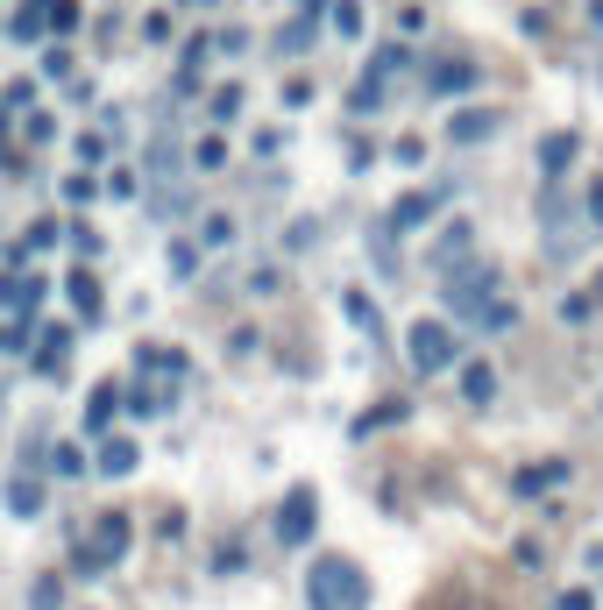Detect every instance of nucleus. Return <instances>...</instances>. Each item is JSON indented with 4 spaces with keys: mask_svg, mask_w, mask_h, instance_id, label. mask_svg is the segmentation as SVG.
<instances>
[{
    "mask_svg": "<svg viewBox=\"0 0 603 610\" xmlns=\"http://www.w3.org/2000/svg\"><path fill=\"white\" fill-rule=\"evenodd\" d=\"M306 603L313 610H369V575L348 554H320L306 568Z\"/></svg>",
    "mask_w": 603,
    "mask_h": 610,
    "instance_id": "f257e3e1",
    "label": "nucleus"
},
{
    "mask_svg": "<svg viewBox=\"0 0 603 610\" xmlns=\"http://www.w3.org/2000/svg\"><path fill=\"white\" fill-rule=\"evenodd\" d=\"M490 298H497V270H490V263H469V270H455V277L440 284V305H447L455 320H476Z\"/></svg>",
    "mask_w": 603,
    "mask_h": 610,
    "instance_id": "f03ea898",
    "label": "nucleus"
},
{
    "mask_svg": "<svg viewBox=\"0 0 603 610\" xmlns=\"http://www.w3.org/2000/svg\"><path fill=\"white\" fill-rule=\"evenodd\" d=\"M405 348H412V369H419V376L455 369V334H447V320H412V327H405Z\"/></svg>",
    "mask_w": 603,
    "mask_h": 610,
    "instance_id": "7ed1b4c3",
    "label": "nucleus"
},
{
    "mask_svg": "<svg viewBox=\"0 0 603 610\" xmlns=\"http://www.w3.org/2000/svg\"><path fill=\"white\" fill-rule=\"evenodd\" d=\"M313 525H320V497H313V483H298V490L284 497V511H277V540H284V547H306Z\"/></svg>",
    "mask_w": 603,
    "mask_h": 610,
    "instance_id": "20e7f679",
    "label": "nucleus"
},
{
    "mask_svg": "<svg viewBox=\"0 0 603 610\" xmlns=\"http://www.w3.org/2000/svg\"><path fill=\"white\" fill-rule=\"evenodd\" d=\"M440 206H447V192H440V185H426V192H405V199L391 206V227H398V235H405V227H426Z\"/></svg>",
    "mask_w": 603,
    "mask_h": 610,
    "instance_id": "39448f33",
    "label": "nucleus"
},
{
    "mask_svg": "<svg viewBox=\"0 0 603 610\" xmlns=\"http://www.w3.org/2000/svg\"><path fill=\"white\" fill-rule=\"evenodd\" d=\"M86 554H93L100 568L128 554V518H121V511H107V518H100V532H93V547H86Z\"/></svg>",
    "mask_w": 603,
    "mask_h": 610,
    "instance_id": "423d86ee",
    "label": "nucleus"
},
{
    "mask_svg": "<svg viewBox=\"0 0 603 610\" xmlns=\"http://www.w3.org/2000/svg\"><path fill=\"white\" fill-rule=\"evenodd\" d=\"M135 462H142V454H135V440H121V433L100 440V454H93V469H100V476H135Z\"/></svg>",
    "mask_w": 603,
    "mask_h": 610,
    "instance_id": "0eeeda50",
    "label": "nucleus"
},
{
    "mask_svg": "<svg viewBox=\"0 0 603 610\" xmlns=\"http://www.w3.org/2000/svg\"><path fill=\"white\" fill-rule=\"evenodd\" d=\"M568 164H575V135H568V128L540 135V171H547V178H561Z\"/></svg>",
    "mask_w": 603,
    "mask_h": 610,
    "instance_id": "6e6552de",
    "label": "nucleus"
},
{
    "mask_svg": "<svg viewBox=\"0 0 603 610\" xmlns=\"http://www.w3.org/2000/svg\"><path fill=\"white\" fill-rule=\"evenodd\" d=\"M43 29H50V0H22L15 22H8V36H15V43H36Z\"/></svg>",
    "mask_w": 603,
    "mask_h": 610,
    "instance_id": "1a4fd4ad",
    "label": "nucleus"
},
{
    "mask_svg": "<svg viewBox=\"0 0 603 610\" xmlns=\"http://www.w3.org/2000/svg\"><path fill=\"white\" fill-rule=\"evenodd\" d=\"M64 291H71V305H79V320H100V277L93 270H71Z\"/></svg>",
    "mask_w": 603,
    "mask_h": 610,
    "instance_id": "9d476101",
    "label": "nucleus"
},
{
    "mask_svg": "<svg viewBox=\"0 0 603 610\" xmlns=\"http://www.w3.org/2000/svg\"><path fill=\"white\" fill-rule=\"evenodd\" d=\"M462 398L469 405H490L497 398V369L490 362H462Z\"/></svg>",
    "mask_w": 603,
    "mask_h": 610,
    "instance_id": "9b49d317",
    "label": "nucleus"
},
{
    "mask_svg": "<svg viewBox=\"0 0 603 610\" xmlns=\"http://www.w3.org/2000/svg\"><path fill=\"white\" fill-rule=\"evenodd\" d=\"M433 93H469L476 86V64L469 57H455V64H433V79H426Z\"/></svg>",
    "mask_w": 603,
    "mask_h": 610,
    "instance_id": "f8f14e48",
    "label": "nucleus"
},
{
    "mask_svg": "<svg viewBox=\"0 0 603 610\" xmlns=\"http://www.w3.org/2000/svg\"><path fill=\"white\" fill-rule=\"evenodd\" d=\"M447 135H455V142H483V135H497V114L490 107H469V114L447 121Z\"/></svg>",
    "mask_w": 603,
    "mask_h": 610,
    "instance_id": "ddd939ff",
    "label": "nucleus"
},
{
    "mask_svg": "<svg viewBox=\"0 0 603 610\" xmlns=\"http://www.w3.org/2000/svg\"><path fill=\"white\" fill-rule=\"evenodd\" d=\"M554 483H568V462H540V469H525L511 490H518V497H540V490H554Z\"/></svg>",
    "mask_w": 603,
    "mask_h": 610,
    "instance_id": "4468645a",
    "label": "nucleus"
},
{
    "mask_svg": "<svg viewBox=\"0 0 603 610\" xmlns=\"http://www.w3.org/2000/svg\"><path fill=\"white\" fill-rule=\"evenodd\" d=\"M8 511H15V518H36V511H43V483H36V476H15V483H8Z\"/></svg>",
    "mask_w": 603,
    "mask_h": 610,
    "instance_id": "2eb2a0df",
    "label": "nucleus"
},
{
    "mask_svg": "<svg viewBox=\"0 0 603 610\" xmlns=\"http://www.w3.org/2000/svg\"><path fill=\"white\" fill-rule=\"evenodd\" d=\"M50 341L36 348V369H64V355H71V341H79V334H71V327H43Z\"/></svg>",
    "mask_w": 603,
    "mask_h": 610,
    "instance_id": "dca6fc26",
    "label": "nucleus"
},
{
    "mask_svg": "<svg viewBox=\"0 0 603 610\" xmlns=\"http://www.w3.org/2000/svg\"><path fill=\"white\" fill-rule=\"evenodd\" d=\"M306 43H313V8L298 15L291 29H277V50H284V57H298V50H306Z\"/></svg>",
    "mask_w": 603,
    "mask_h": 610,
    "instance_id": "f3484780",
    "label": "nucleus"
},
{
    "mask_svg": "<svg viewBox=\"0 0 603 610\" xmlns=\"http://www.w3.org/2000/svg\"><path fill=\"white\" fill-rule=\"evenodd\" d=\"M376 107H384V79H376V71H369V79L348 93V114H376Z\"/></svg>",
    "mask_w": 603,
    "mask_h": 610,
    "instance_id": "a211bd4d",
    "label": "nucleus"
},
{
    "mask_svg": "<svg viewBox=\"0 0 603 610\" xmlns=\"http://www.w3.org/2000/svg\"><path fill=\"white\" fill-rule=\"evenodd\" d=\"M476 327H490V334H504V327H518V305L511 298H490L483 313H476Z\"/></svg>",
    "mask_w": 603,
    "mask_h": 610,
    "instance_id": "6ab92c4d",
    "label": "nucleus"
},
{
    "mask_svg": "<svg viewBox=\"0 0 603 610\" xmlns=\"http://www.w3.org/2000/svg\"><path fill=\"white\" fill-rule=\"evenodd\" d=\"M192 171H228V142H220V135H206V142L192 149Z\"/></svg>",
    "mask_w": 603,
    "mask_h": 610,
    "instance_id": "aec40b11",
    "label": "nucleus"
},
{
    "mask_svg": "<svg viewBox=\"0 0 603 610\" xmlns=\"http://www.w3.org/2000/svg\"><path fill=\"white\" fill-rule=\"evenodd\" d=\"M86 15H79V0H50V36H71Z\"/></svg>",
    "mask_w": 603,
    "mask_h": 610,
    "instance_id": "412c9836",
    "label": "nucleus"
},
{
    "mask_svg": "<svg viewBox=\"0 0 603 610\" xmlns=\"http://www.w3.org/2000/svg\"><path fill=\"white\" fill-rule=\"evenodd\" d=\"M114 405H121V391H114V384H100V391H93V405H86V426H107V419H114Z\"/></svg>",
    "mask_w": 603,
    "mask_h": 610,
    "instance_id": "4be33fe9",
    "label": "nucleus"
},
{
    "mask_svg": "<svg viewBox=\"0 0 603 610\" xmlns=\"http://www.w3.org/2000/svg\"><path fill=\"white\" fill-rule=\"evenodd\" d=\"M206 114H213V121H235V114H242V86H220V93L206 100Z\"/></svg>",
    "mask_w": 603,
    "mask_h": 610,
    "instance_id": "5701e85b",
    "label": "nucleus"
},
{
    "mask_svg": "<svg viewBox=\"0 0 603 610\" xmlns=\"http://www.w3.org/2000/svg\"><path fill=\"white\" fill-rule=\"evenodd\" d=\"M341 313H348L355 327H369V334H376V305H369L362 291H341Z\"/></svg>",
    "mask_w": 603,
    "mask_h": 610,
    "instance_id": "b1692460",
    "label": "nucleus"
},
{
    "mask_svg": "<svg viewBox=\"0 0 603 610\" xmlns=\"http://www.w3.org/2000/svg\"><path fill=\"white\" fill-rule=\"evenodd\" d=\"M192 270H199V249H192V242H171V277H178V284H185V277H192Z\"/></svg>",
    "mask_w": 603,
    "mask_h": 610,
    "instance_id": "393cba45",
    "label": "nucleus"
},
{
    "mask_svg": "<svg viewBox=\"0 0 603 610\" xmlns=\"http://www.w3.org/2000/svg\"><path fill=\"white\" fill-rule=\"evenodd\" d=\"M29 610H64V589H57V582H50V575H43V582H36V589H29Z\"/></svg>",
    "mask_w": 603,
    "mask_h": 610,
    "instance_id": "a878e982",
    "label": "nucleus"
},
{
    "mask_svg": "<svg viewBox=\"0 0 603 610\" xmlns=\"http://www.w3.org/2000/svg\"><path fill=\"white\" fill-rule=\"evenodd\" d=\"M334 29L341 36H362V8H355V0H334Z\"/></svg>",
    "mask_w": 603,
    "mask_h": 610,
    "instance_id": "bb28decb",
    "label": "nucleus"
},
{
    "mask_svg": "<svg viewBox=\"0 0 603 610\" xmlns=\"http://www.w3.org/2000/svg\"><path fill=\"white\" fill-rule=\"evenodd\" d=\"M391 419H405V405H376V412H362L355 433H376V426H391Z\"/></svg>",
    "mask_w": 603,
    "mask_h": 610,
    "instance_id": "cd10ccee",
    "label": "nucleus"
},
{
    "mask_svg": "<svg viewBox=\"0 0 603 610\" xmlns=\"http://www.w3.org/2000/svg\"><path fill=\"white\" fill-rule=\"evenodd\" d=\"M50 469H57V476H79V469H86V454H79V447H57V454H50Z\"/></svg>",
    "mask_w": 603,
    "mask_h": 610,
    "instance_id": "c85d7f7f",
    "label": "nucleus"
},
{
    "mask_svg": "<svg viewBox=\"0 0 603 610\" xmlns=\"http://www.w3.org/2000/svg\"><path fill=\"white\" fill-rule=\"evenodd\" d=\"M206 242H235V220L228 213H206Z\"/></svg>",
    "mask_w": 603,
    "mask_h": 610,
    "instance_id": "c756f323",
    "label": "nucleus"
},
{
    "mask_svg": "<svg viewBox=\"0 0 603 610\" xmlns=\"http://www.w3.org/2000/svg\"><path fill=\"white\" fill-rule=\"evenodd\" d=\"M391 157H398V164H419V157H426V142H419V135H398Z\"/></svg>",
    "mask_w": 603,
    "mask_h": 610,
    "instance_id": "7c9ffc66",
    "label": "nucleus"
},
{
    "mask_svg": "<svg viewBox=\"0 0 603 610\" xmlns=\"http://www.w3.org/2000/svg\"><path fill=\"white\" fill-rule=\"evenodd\" d=\"M213 568H220V575H242L249 561H242V547H220V554H213Z\"/></svg>",
    "mask_w": 603,
    "mask_h": 610,
    "instance_id": "2f4dec72",
    "label": "nucleus"
},
{
    "mask_svg": "<svg viewBox=\"0 0 603 610\" xmlns=\"http://www.w3.org/2000/svg\"><path fill=\"white\" fill-rule=\"evenodd\" d=\"M0 348H8V355H22V348H29V327H22V320H15V327H0Z\"/></svg>",
    "mask_w": 603,
    "mask_h": 610,
    "instance_id": "473e14b6",
    "label": "nucleus"
},
{
    "mask_svg": "<svg viewBox=\"0 0 603 610\" xmlns=\"http://www.w3.org/2000/svg\"><path fill=\"white\" fill-rule=\"evenodd\" d=\"M554 610H596V596H589V589H568V596H561Z\"/></svg>",
    "mask_w": 603,
    "mask_h": 610,
    "instance_id": "72a5a7b5",
    "label": "nucleus"
},
{
    "mask_svg": "<svg viewBox=\"0 0 603 610\" xmlns=\"http://www.w3.org/2000/svg\"><path fill=\"white\" fill-rule=\"evenodd\" d=\"M582 206H589V227H603V178L589 185V199H582Z\"/></svg>",
    "mask_w": 603,
    "mask_h": 610,
    "instance_id": "f704fd0d",
    "label": "nucleus"
},
{
    "mask_svg": "<svg viewBox=\"0 0 603 610\" xmlns=\"http://www.w3.org/2000/svg\"><path fill=\"white\" fill-rule=\"evenodd\" d=\"M0 298H15V277H0Z\"/></svg>",
    "mask_w": 603,
    "mask_h": 610,
    "instance_id": "c9c22d12",
    "label": "nucleus"
}]
</instances>
